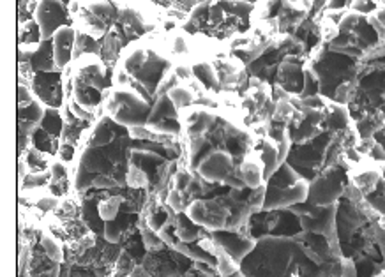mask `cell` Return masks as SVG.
<instances>
[{
	"label": "cell",
	"mask_w": 385,
	"mask_h": 277,
	"mask_svg": "<svg viewBox=\"0 0 385 277\" xmlns=\"http://www.w3.org/2000/svg\"><path fill=\"white\" fill-rule=\"evenodd\" d=\"M304 256L294 239L264 237L257 240L255 249L244 258L240 271L246 277H288L299 276V261Z\"/></svg>",
	"instance_id": "6da1fadb"
},
{
	"label": "cell",
	"mask_w": 385,
	"mask_h": 277,
	"mask_svg": "<svg viewBox=\"0 0 385 277\" xmlns=\"http://www.w3.org/2000/svg\"><path fill=\"white\" fill-rule=\"evenodd\" d=\"M69 75L73 83L71 98L83 108L98 113V108H103L106 94L113 87V69L99 55H83L73 62Z\"/></svg>",
	"instance_id": "7a4b0ae2"
},
{
	"label": "cell",
	"mask_w": 385,
	"mask_h": 277,
	"mask_svg": "<svg viewBox=\"0 0 385 277\" xmlns=\"http://www.w3.org/2000/svg\"><path fill=\"white\" fill-rule=\"evenodd\" d=\"M118 64L131 75L135 83H138L153 98L154 103L158 99L155 92H158L163 76L172 69L170 61L158 53L147 38L129 44L122 51Z\"/></svg>",
	"instance_id": "3957f363"
},
{
	"label": "cell",
	"mask_w": 385,
	"mask_h": 277,
	"mask_svg": "<svg viewBox=\"0 0 385 277\" xmlns=\"http://www.w3.org/2000/svg\"><path fill=\"white\" fill-rule=\"evenodd\" d=\"M103 112L115 124L131 129L136 125H147L153 112V103L147 101L135 88L112 87L106 94Z\"/></svg>",
	"instance_id": "277c9868"
},
{
	"label": "cell",
	"mask_w": 385,
	"mask_h": 277,
	"mask_svg": "<svg viewBox=\"0 0 385 277\" xmlns=\"http://www.w3.org/2000/svg\"><path fill=\"white\" fill-rule=\"evenodd\" d=\"M329 142L331 136L322 135L306 145H294L287 162L301 175V179L311 182L325 169V150Z\"/></svg>",
	"instance_id": "5b68a950"
},
{
	"label": "cell",
	"mask_w": 385,
	"mask_h": 277,
	"mask_svg": "<svg viewBox=\"0 0 385 277\" xmlns=\"http://www.w3.org/2000/svg\"><path fill=\"white\" fill-rule=\"evenodd\" d=\"M186 214L190 216L192 223L198 224L200 228L207 230L209 234L227 230V224L232 216L230 209H228L227 203L223 202L221 194L214 198L196 199V202H192L191 205L188 207Z\"/></svg>",
	"instance_id": "8992f818"
},
{
	"label": "cell",
	"mask_w": 385,
	"mask_h": 277,
	"mask_svg": "<svg viewBox=\"0 0 385 277\" xmlns=\"http://www.w3.org/2000/svg\"><path fill=\"white\" fill-rule=\"evenodd\" d=\"M345 173L339 166L325 168L317 179L309 182L308 202L317 207L338 205L345 194Z\"/></svg>",
	"instance_id": "52a82bcc"
},
{
	"label": "cell",
	"mask_w": 385,
	"mask_h": 277,
	"mask_svg": "<svg viewBox=\"0 0 385 277\" xmlns=\"http://www.w3.org/2000/svg\"><path fill=\"white\" fill-rule=\"evenodd\" d=\"M142 265L150 277H183L192 267V261L179 251L166 247L158 253H147Z\"/></svg>",
	"instance_id": "ba28073f"
},
{
	"label": "cell",
	"mask_w": 385,
	"mask_h": 277,
	"mask_svg": "<svg viewBox=\"0 0 385 277\" xmlns=\"http://www.w3.org/2000/svg\"><path fill=\"white\" fill-rule=\"evenodd\" d=\"M34 20L39 25L43 41H51L58 28L73 25L68 2H53V0H41L38 9H36Z\"/></svg>",
	"instance_id": "9c48e42d"
},
{
	"label": "cell",
	"mask_w": 385,
	"mask_h": 277,
	"mask_svg": "<svg viewBox=\"0 0 385 277\" xmlns=\"http://www.w3.org/2000/svg\"><path fill=\"white\" fill-rule=\"evenodd\" d=\"M117 4L120 7H118V21L115 27L122 32V36H124L129 44L135 43V41L143 39L150 31H153L155 20L147 16L145 11H143L142 7H131L133 4L124 2Z\"/></svg>",
	"instance_id": "30bf717a"
},
{
	"label": "cell",
	"mask_w": 385,
	"mask_h": 277,
	"mask_svg": "<svg viewBox=\"0 0 385 277\" xmlns=\"http://www.w3.org/2000/svg\"><path fill=\"white\" fill-rule=\"evenodd\" d=\"M239 166L240 162H237L235 157L227 150H212L209 156L203 157V161L196 168V173L203 177L207 182L223 186L225 180L233 175L239 169Z\"/></svg>",
	"instance_id": "8fae6325"
},
{
	"label": "cell",
	"mask_w": 385,
	"mask_h": 277,
	"mask_svg": "<svg viewBox=\"0 0 385 277\" xmlns=\"http://www.w3.org/2000/svg\"><path fill=\"white\" fill-rule=\"evenodd\" d=\"M31 88L46 108L61 110L64 106L66 92L62 73H38Z\"/></svg>",
	"instance_id": "7c38bea8"
},
{
	"label": "cell",
	"mask_w": 385,
	"mask_h": 277,
	"mask_svg": "<svg viewBox=\"0 0 385 277\" xmlns=\"http://www.w3.org/2000/svg\"><path fill=\"white\" fill-rule=\"evenodd\" d=\"M216 66L217 76H220V87L221 92H235L239 88L247 90V81H250V75H247V68L240 58L235 55H227V57H217L214 61Z\"/></svg>",
	"instance_id": "4fadbf2b"
},
{
	"label": "cell",
	"mask_w": 385,
	"mask_h": 277,
	"mask_svg": "<svg viewBox=\"0 0 385 277\" xmlns=\"http://www.w3.org/2000/svg\"><path fill=\"white\" fill-rule=\"evenodd\" d=\"M308 66L306 57H295V55H287L281 61L277 68L276 83L283 87L294 98H301L304 90V69Z\"/></svg>",
	"instance_id": "5bb4252c"
},
{
	"label": "cell",
	"mask_w": 385,
	"mask_h": 277,
	"mask_svg": "<svg viewBox=\"0 0 385 277\" xmlns=\"http://www.w3.org/2000/svg\"><path fill=\"white\" fill-rule=\"evenodd\" d=\"M214 242L228 253L235 261L242 263L244 258L255 249L257 246V239L251 237L250 231H230V230H221L210 234Z\"/></svg>",
	"instance_id": "9a60e30c"
},
{
	"label": "cell",
	"mask_w": 385,
	"mask_h": 277,
	"mask_svg": "<svg viewBox=\"0 0 385 277\" xmlns=\"http://www.w3.org/2000/svg\"><path fill=\"white\" fill-rule=\"evenodd\" d=\"M75 41L76 28L73 25H66V27L58 28L55 32L53 39H51L55 64H57V69L61 73L71 68L73 61H75Z\"/></svg>",
	"instance_id": "2e32d148"
},
{
	"label": "cell",
	"mask_w": 385,
	"mask_h": 277,
	"mask_svg": "<svg viewBox=\"0 0 385 277\" xmlns=\"http://www.w3.org/2000/svg\"><path fill=\"white\" fill-rule=\"evenodd\" d=\"M125 131H128V129L122 127V125L115 124L112 119L103 115L101 119L88 129L87 138H83V142H81L80 147L88 145V147H94V149H105V147L112 145V143L115 142V138L120 135V132H125Z\"/></svg>",
	"instance_id": "e0dca14e"
},
{
	"label": "cell",
	"mask_w": 385,
	"mask_h": 277,
	"mask_svg": "<svg viewBox=\"0 0 385 277\" xmlns=\"http://www.w3.org/2000/svg\"><path fill=\"white\" fill-rule=\"evenodd\" d=\"M348 175H350V182L355 187L364 193V197H369L376 191L380 180H382V173H380V164L375 166V161L371 164L366 166L364 159H362L359 164H354L348 169Z\"/></svg>",
	"instance_id": "ac0fdd59"
},
{
	"label": "cell",
	"mask_w": 385,
	"mask_h": 277,
	"mask_svg": "<svg viewBox=\"0 0 385 277\" xmlns=\"http://www.w3.org/2000/svg\"><path fill=\"white\" fill-rule=\"evenodd\" d=\"M351 124H354V122H351L348 106H342L329 99L327 106H325L324 110V120H322V131H324V135L334 136L338 135V132L345 131Z\"/></svg>",
	"instance_id": "d6986e66"
},
{
	"label": "cell",
	"mask_w": 385,
	"mask_h": 277,
	"mask_svg": "<svg viewBox=\"0 0 385 277\" xmlns=\"http://www.w3.org/2000/svg\"><path fill=\"white\" fill-rule=\"evenodd\" d=\"M239 172L240 179H242L244 186H246L247 189H257V187L265 184V166L264 161H262L260 152H257V150H251V152L240 161Z\"/></svg>",
	"instance_id": "ffe728a7"
},
{
	"label": "cell",
	"mask_w": 385,
	"mask_h": 277,
	"mask_svg": "<svg viewBox=\"0 0 385 277\" xmlns=\"http://www.w3.org/2000/svg\"><path fill=\"white\" fill-rule=\"evenodd\" d=\"M166 161H170V159H166L165 156H161L159 152H154L153 149H133L131 152V162L133 164H136L138 168H142L143 172L149 175L150 179V191L154 189L155 184H158L159 180V173H161L163 164H165Z\"/></svg>",
	"instance_id": "44dd1931"
},
{
	"label": "cell",
	"mask_w": 385,
	"mask_h": 277,
	"mask_svg": "<svg viewBox=\"0 0 385 277\" xmlns=\"http://www.w3.org/2000/svg\"><path fill=\"white\" fill-rule=\"evenodd\" d=\"M129 46V43L125 41L122 32L118 31L117 27H113L112 31L106 34V38L103 39V46H101V58L110 69H113L120 61V55L125 48Z\"/></svg>",
	"instance_id": "7402d4cb"
},
{
	"label": "cell",
	"mask_w": 385,
	"mask_h": 277,
	"mask_svg": "<svg viewBox=\"0 0 385 277\" xmlns=\"http://www.w3.org/2000/svg\"><path fill=\"white\" fill-rule=\"evenodd\" d=\"M279 212L281 210H262V212L253 214L250 224H247L251 237L257 240L270 237L274 228L277 226V221H279Z\"/></svg>",
	"instance_id": "603a6c76"
},
{
	"label": "cell",
	"mask_w": 385,
	"mask_h": 277,
	"mask_svg": "<svg viewBox=\"0 0 385 277\" xmlns=\"http://www.w3.org/2000/svg\"><path fill=\"white\" fill-rule=\"evenodd\" d=\"M43 38H41L39 25L36 20H29L18 25V51L36 53L39 50Z\"/></svg>",
	"instance_id": "cb8c5ba5"
},
{
	"label": "cell",
	"mask_w": 385,
	"mask_h": 277,
	"mask_svg": "<svg viewBox=\"0 0 385 277\" xmlns=\"http://www.w3.org/2000/svg\"><path fill=\"white\" fill-rule=\"evenodd\" d=\"M175 234H177V239H179V242L195 244V242H198L200 239L207 237L209 231L203 230V228H200L198 224L192 223V221L190 219V216H188L186 212H183L175 216Z\"/></svg>",
	"instance_id": "d4e9b609"
},
{
	"label": "cell",
	"mask_w": 385,
	"mask_h": 277,
	"mask_svg": "<svg viewBox=\"0 0 385 277\" xmlns=\"http://www.w3.org/2000/svg\"><path fill=\"white\" fill-rule=\"evenodd\" d=\"M192 75L212 94H221L220 76H217L214 61H200L192 64Z\"/></svg>",
	"instance_id": "484cf974"
},
{
	"label": "cell",
	"mask_w": 385,
	"mask_h": 277,
	"mask_svg": "<svg viewBox=\"0 0 385 277\" xmlns=\"http://www.w3.org/2000/svg\"><path fill=\"white\" fill-rule=\"evenodd\" d=\"M299 234H302V226H301V219H299V216H295V214L290 212V210H281L277 226L274 228L270 237L295 239Z\"/></svg>",
	"instance_id": "4316f807"
},
{
	"label": "cell",
	"mask_w": 385,
	"mask_h": 277,
	"mask_svg": "<svg viewBox=\"0 0 385 277\" xmlns=\"http://www.w3.org/2000/svg\"><path fill=\"white\" fill-rule=\"evenodd\" d=\"M31 64H32V68H34L36 73H57L58 71L57 64H55L53 46H51V41H43V43H41L39 50L34 53Z\"/></svg>",
	"instance_id": "83f0119b"
},
{
	"label": "cell",
	"mask_w": 385,
	"mask_h": 277,
	"mask_svg": "<svg viewBox=\"0 0 385 277\" xmlns=\"http://www.w3.org/2000/svg\"><path fill=\"white\" fill-rule=\"evenodd\" d=\"M260 156L265 166V182L277 172L279 168V150H277V143L274 140H270L269 136L260 142Z\"/></svg>",
	"instance_id": "f1b7e54d"
},
{
	"label": "cell",
	"mask_w": 385,
	"mask_h": 277,
	"mask_svg": "<svg viewBox=\"0 0 385 277\" xmlns=\"http://www.w3.org/2000/svg\"><path fill=\"white\" fill-rule=\"evenodd\" d=\"M166 119H180L179 110L173 106V103L170 101L168 95H159L153 105V112H150L147 125H154V124H158V122L166 120Z\"/></svg>",
	"instance_id": "f546056e"
},
{
	"label": "cell",
	"mask_w": 385,
	"mask_h": 277,
	"mask_svg": "<svg viewBox=\"0 0 385 277\" xmlns=\"http://www.w3.org/2000/svg\"><path fill=\"white\" fill-rule=\"evenodd\" d=\"M299 180H301V175H299L288 162H284V164H281L279 168H277V172L274 173L265 184H267V186L284 189V187H292L294 184H297Z\"/></svg>",
	"instance_id": "4dcf8cb0"
},
{
	"label": "cell",
	"mask_w": 385,
	"mask_h": 277,
	"mask_svg": "<svg viewBox=\"0 0 385 277\" xmlns=\"http://www.w3.org/2000/svg\"><path fill=\"white\" fill-rule=\"evenodd\" d=\"M166 95H168L170 101L173 103V106H175L179 112H184V110L196 105V95L190 85H177V87L172 88Z\"/></svg>",
	"instance_id": "1f68e13d"
},
{
	"label": "cell",
	"mask_w": 385,
	"mask_h": 277,
	"mask_svg": "<svg viewBox=\"0 0 385 277\" xmlns=\"http://www.w3.org/2000/svg\"><path fill=\"white\" fill-rule=\"evenodd\" d=\"M39 246L51 261L61 263V265L66 263V247L61 240H57L55 237H51V235L44 234L43 231V235H41V240H39Z\"/></svg>",
	"instance_id": "d6a6232c"
},
{
	"label": "cell",
	"mask_w": 385,
	"mask_h": 277,
	"mask_svg": "<svg viewBox=\"0 0 385 277\" xmlns=\"http://www.w3.org/2000/svg\"><path fill=\"white\" fill-rule=\"evenodd\" d=\"M101 46H103V41H96L94 38H91V36L76 31L75 61L76 58L83 57V55H99V57H101Z\"/></svg>",
	"instance_id": "836d02e7"
},
{
	"label": "cell",
	"mask_w": 385,
	"mask_h": 277,
	"mask_svg": "<svg viewBox=\"0 0 385 277\" xmlns=\"http://www.w3.org/2000/svg\"><path fill=\"white\" fill-rule=\"evenodd\" d=\"M138 230H140V235H142L143 247H145L147 253H158V251L166 249V244L163 242L161 237H159L158 231L153 230V228L147 224L145 219L138 221Z\"/></svg>",
	"instance_id": "e575fe53"
},
{
	"label": "cell",
	"mask_w": 385,
	"mask_h": 277,
	"mask_svg": "<svg viewBox=\"0 0 385 277\" xmlns=\"http://www.w3.org/2000/svg\"><path fill=\"white\" fill-rule=\"evenodd\" d=\"M27 157V164L31 173H43V172H50L51 164H53L55 156H50V154H44L41 150L34 149L32 147L27 154H24Z\"/></svg>",
	"instance_id": "d590c367"
},
{
	"label": "cell",
	"mask_w": 385,
	"mask_h": 277,
	"mask_svg": "<svg viewBox=\"0 0 385 277\" xmlns=\"http://www.w3.org/2000/svg\"><path fill=\"white\" fill-rule=\"evenodd\" d=\"M41 127L55 140H61L62 129H64V119H62L61 110L55 108H46V115H44L43 122H41Z\"/></svg>",
	"instance_id": "8d00e7d4"
},
{
	"label": "cell",
	"mask_w": 385,
	"mask_h": 277,
	"mask_svg": "<svg viewBox=\"0 0 385 277\" xmlns=\"http://www.w3.org/2000/svg\"><path fill=\"white\" fill-rule=\"evenodd\" d=\"M32 145H34V149L41 150V152L50 154V156L57 157L58 147H61V140L51 138V136L48 135L43 127H39L38 131L32 135Z\"/></svg>",
	"instance_id": "74e56055"
},
{
	"label": "cell",
	"mask_w": 385,
	"mask_h": 277,
	"mask_svg": "<svg viewBox=\"0 0 385 277\" xmlns=\"http://www.w3.org/2000/svg\"><path fill=\"white\" fill-rule=\"evenodd\" d=\"M51 182V175L50 172H43V173H29L24 180L20 182V191L21 193H34V191L41 189H48Z\"/></svg>",
	"instance_id": "f35d334b"
},
{
	"label": "cell",
	"mask_w": 385,
	"mask_h": 277,
	"mask_svg": "<svg viewBox=\"0 0 385 277\" xmlns=\"http://www.w3.org/2000/svg\"><path fill=\"white\" fill-rule=\"evenodd\" d=\"M44 115H46V106L36 99L32 105H29L27 108H18V122H27V124H36L41 125Z\"/></svg>",
	"instance_id": "ab89813d"
},
{
	"label": "cell",
	"mask_w": 385,
	"mask_h": 277,
	"mask_svg": "<svg viewBox=\"0 0 385 277\" xmlns=\"http://www.w3.org/2000/svg\"><path fill=\"white\" fill-rule=\"evenodd\" d=\"M128 187L129 189L136 191H150V179L142 168H138L136 164H129L128 172Z\"/></svg>",
	"instance_id": "60d3db41"
},
{
	"label": "cell",
	"mask_w": 385,
	"mask_h": 277,
	"mask_svg": "<svg viewBox=\"0 0 385 277\" xmlns=\"http://www.w3.org/2000/svg\"><path fill=\"white\" fill-rule=\"evenodd\" d=\"M136 265H138V261H136L135 258L128 253V251H122L115 267H113V271L110 272L106 277H129L133 274V271L136 268Z\"/></svg>",
	"instance_id": "b9f144b4"
},
{
	"label": "cell",
	"mask_w": 385,
	"mask_h": 277,
	"mask_svg": "<svg viewBox=\"0 0 385 277\" xmlns=\"http://www.w3.org/2000/svg\"><path fill=\"white\" fill-rule=\"evenodd\" d=\"M216 267H217V274L220 277H228L237 274V272L240 271V263L239 261H235L228 253H225L223 249L220 251V254H217L216 258Z\"/></svg>",
	"instance_id": "7bdbcfd3"
},
{
	"label": "cell",
	"mask_w": 385,
	"mask_h": 277,
	"mask_svg": "<svg viewBox=\"0 0 385 277\" xmlns=\"http://www.w3.org/2000/svg\"><path fill=\"white\" fill-rule=\"evenodd\" d=\"M294 113H295V106L292 105V99H287V101H277L276 106H274L272 122L290 125Z\"/></svg>",
	"instance_id": "ee69618b"
},
{
	"label": "cell",
	"mask_w": 385,
	"mask_h": 277,
	"mask_svg": "<svg viewBox=\"0 0 385 277\" xmlns=\"http://www.w3.org/2000/svg\"><path fill=\"white\" fill-rule=\"evenodd\" d=\"M320 94V81H318L317 73L313 71V69L309 68V66H306L304 69V90H302L301 99L306 98H313V95Z\"/></svg>",
	"instance_id": "f6af8a7d"
},
{
	"label": "cell",
	"mask_w": 385,
	"mask_h": 277,
	"mask_svg": "<svg viewBox=\"0 0 385 277\" xmlns=\"http://www.w3.org/2000/svg\"><path fill=\"white\" fill-rule=\"evenodd\" d=\"M265 197H267V184L257 187V189H250V194H247V205L251 207V212L258 214L264 210Z\"/></svg>",
	"instance_id": "bcb514c9"
},
{
	"label": "cell",
	"mask_w": 385,
	"mask_h": 277,
	"mask_svg": "<svg viewBox=\"0 0 385 277\" xmlns=\"http://www.w3.org/2000/svg\"><path fill=\"white\" fill-rule=\"evenodd\" d=\"M61 277H106V276L98 271H92V268L78 267V265L71 263H62Z\"/></svg>",
	"instance_id": "7dc6e473"
},
{
	"label": "cell",
	"mask_w": 385,
	"mask_h": 277,
	"mask_svg": "<svg viewBox=\"0 0 385 277\" xmlns=\"http://www.w3.org/2000/svg\"><path fill=\"white\" fill-rule=\"evenodd\" d=\"M165 203L168 205V209L172 210L173 214H183V212H186V209H188L186 198H184V194L180 193V191L177 189L175 186H173L172 189H170L168 198H166Z\"/></svg>",
	"instance_id": "c3c4849f"
},
{
	"label": "cell",
	"mask_w": 385,
	"mask_h": 277,
	"mask_svg": "<svg viewBox=\"0 0 385 277\" xmlns=\"http://www.w3.org/2000/svg\"><path fill=\"white\" fill-rule=\"evenodd\" d=\"M38 73L34 71L31 62H18V85H25V87H32Z\"/></svg>",
	"instance_id": "681fc988"
},
{
	"label": "cell",
	"mask_w": 385,
	"mask_h": 277,
	"mask_svg": "<svg viewBox=\"0 0 385 277\" xmlns=\"http://www.w3.org/2000/svg\"><path fill=\"white\" fill-rule=\"evenodd\" d=\"M128 132L129 136H131V140H135V142L154 143L155 132L149 127V125H136V127L128 129Z\"/></svg>",
	"instance_id": "f907efd6"
},
{
	"label": "cell",
	"mask_w": 385,
	"mask_h": 277,
	"mask_svg": "<svg viewBox=\"0 0 385 277\" xmlns=\"http://www.w3.org/2000/svg\"><path fill=\"white\" fill-rule=\"evenodd\" d=\"M379 9V2H364V0H355V2H350V11L354 13L361 14V16H371L375 11Z\"/></svg>",
	"instance_id": "816d5d0a"
},
{
	"label": "cell",
	"mask_w": 385,
	"mask_h": 277,
	"mask_svg": "<svg viewBox=\"0 0 385 277\" xmlns=\"http://www.w3.org/2000/svg\"><path fill=\"white\" fill-rule=\"evenodd\" d=\"M36 95L32 92L31 87H25V85H18V108H27L29 105L36 101Z\"/></svg>",
	"instance_id": "f5cc1de1"
},
{
	"label": "cell",
	"mask_w": 385,
	"mask_h": 277,
	"mask_svg": "<svg viewBox=\"0 0 385 277\" xmlns=\"http://www.w3.org/2000/svg\"><path fill=\"white\" fill-rule=\"evenodd\" d=\"M343 277H359L357 263L351 258H343Z\"/></svg>",
	"instance_id": "db71d44e"
},
{
	"label": "cell",
	"mask_w": 385,
	"mask_h": 277,
	"mask_svg": "<svg viewBox=\"0 0 385 277\" xmlns=\"http://www.w3.org/2000/svg\"><path fill=\"white\" fill-rule=\"evenodd\" d=\"M380 173H382V179L385 180V162H382V164H380Z\"/></svg>",
	"instance_id": "11a10c76"
},
{
	"label": "cell",
	"mask_w": 385,
	"mask_h": 277,
	"mask_svg": "<svg viewBox=\"0 0 385 277\" xmlns=\"http://www.w3.org/2000/svg\"><path fill=\"white\" fill-rule=\"evenodd\" d=\"M228 277H246V276H244V272H242V271H239V272H237V274L228 276Z\"/></svg>",
	"instance_id": "9f6ffc18"
},
{
	"label": "cell",
	"mask_w": 385,
	"mask_h": 277,
	"mask_svg": "<svg viewBox=\"0 0 385 277\" xmlns=\"http://www.w3.org/2000/svg\"><path fill=\"white\" fill-rule=\"evenodd\" d=\"M288 277H299V276H297V274H290Z\"/></svg>",
	"instance_id": "6f0895ef"
},
{
	"label": "cell",
	"mask_w": 385,
	"mask_h": 277,
	"mask_svg": "<svg viewBox=\"0 0 385 277\" xmlns=\"http://www.w3.org/2000/svg\"><path fill=\"white\" fill-rule=\"evenodd\" d=\"M149 277H150V276H149Z\"/></svg>",
	"instance_id": "680465c9"
}]
</instances>
